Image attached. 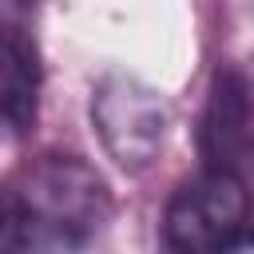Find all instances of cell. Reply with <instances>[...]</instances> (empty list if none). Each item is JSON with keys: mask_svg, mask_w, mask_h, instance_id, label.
<instances>
[{"mask_svg": "<svg viewBox=\"0 0 254 254\" xmlns=\"http://www.w3.org/2000/svg\"><path fill=\"white\" fill-rule=\"evenodd\" d=\"M111 214L107 179L79 155L48 151L0 183V254H83Z\"/></svg>", "mask_w": 254, "mask_h": 254, "instance_id": "cell-1", "label": "cell"}, {"mask_svg": "<svg viewBox=\"0 0 254 254\" xmlns=\"http://www.w3.org/2000/svg\"><path fill=\"white\" fill-rule=\"evenodd\" d=\"M250 187L242 171L202 167L179 183L167 198L159 242L163 254H222L242 230H250Z\"/></svg>", "mask_w": 254, "mask_h": 254, "instance_id": "cell-2", "label": "cell"}, {"mask_svg": "<svg viewBox=\"0 0 254 254\" xmlns=\"http://www.w3.org/2000/svg\"><path fill=\"white\" fill-rule=\"evenodd\" d=\"M87 115L103 155L127 175H143L167 147L171 103L159 87L131 71H107L91 87Z\"/></svg>", "mask_w": 254, "mask_h": 254, "instance_id": "cell-3", "label": "cell"}, {"mask_svg": "<svg viewBox=\"0 0 254 254\" xmlns=\"http://www.w3.org/2000/svg\"><path fill=\"white\" fill-rule=\"evenodd\" d=\"M40 52L32 40V20L0 16V131L28 135L40 115Z\"/></svg>", "mask_w": 254, "mask_h": 254, "instance_id": "cell-4", "label": "cell"}, {"mask_svg": "<svg viewBox=\"0 0 254 254\" xmlns=\"http://www.w3.org/2000/svg\"><path fill=\"white\" fill-rule=\"evenodd\" d=\"M250 119H254V87L242 71L234 67H218L214 83H210V99L202 111V127H198V143H202V159L206 167H226L238 171V155L250 143Z\"/></svg>", "mask_w": 254, "mask_h": 254, "instance_id": "cell-5", "label": "cell"}, {"mask_svg": "<svg viewBox=\"0 0 254 254\" xmlns=\"http://www.w3.org/2000/svg\"><path fill=\"white\" fill-rule=\"evenodd\" d=\"M222 254H254V226H250V230H242V234H238Z\"/></svg>", "mask_w": 254, "mask_h": 254, "instance_id": "cell-6", "label": "cell"}]
</instances>
